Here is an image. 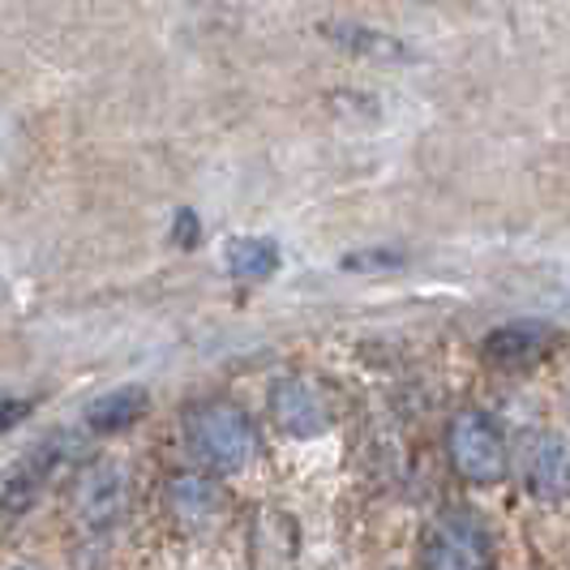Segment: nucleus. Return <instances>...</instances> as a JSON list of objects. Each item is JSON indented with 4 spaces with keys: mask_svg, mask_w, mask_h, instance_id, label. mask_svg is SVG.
Returning <instances> with one entry per match:
<instances>
[{
    "mask_svg": "<svg viewBox=\"0 0 570 570\" xmlns=\"http://www.w3.org/2000/svg\"><path fill=\"white\" fill-rule=\"evenodd\" d=\"M60 463V442H48V446H39V451H30L4 481H0V514H22L43 493L48 485V476L57 472Z\"/></svg>",
    "mask_w": 570,
    "mask_h": 570,
    "instance_id": "nucleus-6",
    "label": "nucleus"
},
{
    "mask_svg": "<svg viewBox=\"0 0 570 570\" xmlns=\"http://www.w3.org/2000/svg\"><path fill=\"white\" fill-rule=\"evenodd\" d=\"M271 412H275L279 429L292 433V438H309V433H322V429L331 425V407H326V400L317 395V386L301 382V377H292V382H279V386H275Z\"/></svg>",
    "mask_w": 570,
    "mask_h": 570,
    "instance_id": "nucleus-5",
    "label": "nucleus"
},
{
    "mask_svg": "<svg viewBox=\"0 0 570 570\" xmlns=\"http://www.w3.org/2000/svg\"><path fill=\"white\" fill-rule=\"evenodd\" d=\"M485 523L472 511H446L429 523L425 549H421V567L425 570H489Z\"/></svg>",
    "mask_w": 570,
    "mask_h": 570,
    "instance_id": "nucleus-3",
    "label": "nucleus"
},
{
    "mask_svg": "<svg viewBox=\"0 0 570 570\" xmlns=\"http://www.w3.org/2000/svg\"><path fill=\"white\" fill-rule=\"evenodd\" d=\"M549 347V331L541 322H507L498 331L485 335V356L502 370H523V365H537L541 352Z\"/></svg>",
    "mask_w": 570,
    "mask_h": 570,
    "instance_id": "nucleus-7",
    "label": "nucleus"
},
{
    "mask_svg": "<svg viewBox=\"0 0 570 570\" xmlns=\"http://www.w3.org/2000/svg\"><path fill=\"white\" fill-rule=\"evenodd\" d=\"M519 476L532 498L541 502H562L570 493L567 442L558 433H532L519 451Z\"/></svg>",
    "mask_w": 570,
    "mask_h": 570,
    "instance_id": "nucleus-4",
    "label": "nucleus"
},
{
    "mask_svg": "<svg viewBox=\"0 0 570 570\" xmlns=\"http://www.w3.org/2000/svg\"><path fill=\"white\" fill-rule=\"evenodd\" d=\"M22 570H30V567H22Z\"/></svg>",
    "mask_w": 570,
    "mask_h": 570,
    "instance_id": "nucleus-16",
    "label": "nucleus"
},
{
    "mask_svg": "<svg viewBox=\"0 0 570 570\" xmlns=\"http://www.w3.org/2000/svg\"><path fill=\"white\" fill-rule=\"evenodd\" d=\"M120 489H125V476H120V468H112V463L90 468L82 481H78V514L86 519L90 532H99V528L112 523V514L120 511Z\"/></svg>",
    "mask_w": 570,
    "mask_h": 570,
    "instance_id": "nucleus-8",
    "label": "nucleus"
},
{
    "mask_svg": "<svg viewBox=\"0 0 570 570\" xmlns=\"http://www.w3.org/2000/svg\"><path fill=\"white\" fill-rule=\"evenodd\" d=\"M228 271L236 279H271L279 271V249L271 240H257V236H240L228 245Z\"/></svg>",
    "mask_w": 570,
    "mask_h": 570,
    "instance_id": "nucleus-12",
    "label": "nucleus"
},
{
    "mask_svg": "<svg viewBox=\"0 0 570 570\" xmlns=\"http://www.w3.org/2000/svg\"><path fill=\"white\" fill-rule=\"evenodd\" d=\"M168 502H171V514H176L185 528H198V523H206L210 511L219 507V489L210 485L202 472H180V476H171Z\"/></svg>",
    "mask_w": 570,
    "mask_h": 570,
    "instance_id": "nucleus-10",
    "label": "nucleus"
},
{
    "mask_svg": "<svg viewBox=\"0 0 570 570\" xmlns=\"http://www.w3.org/2000/svg\"><path fill=\"white\" fill-rule=\"evenodd\" d=\"M185 442L189 455L210 472H240L257 455V429L245 416V407L228 400L194 403L185 412Z\"/></svg>",
    "mask_w": 570,
    "mask_h": 570,
    "instance_id": "nucleus-1",
    "label": "nucleus"
},
{
    "mask_svg": "<svg viewBox=\"0 0 570 570\" xmlns=\"http://www.w3.org/2000/svg\"><path fill=\"white\" fill-rule=\"evenodd\" d=\"M146 407H150V395L142 386H120V391H108V395H99L86 407V425L95 433H120L134 421H142Z\"/></svg>",
    "mask_w": 570,
    "mask_h": 570,
    "instance_id": "nucleus-9",
    "label": "nucleus"
},
{
    "mask_svg": "<svg viewBox=\"0 0 570 570\" xmlns=\"http://www.w3.org/2000/svg\"><path fill=\"white\" fill-rule=\"evenodd\" d=\"M322 35H326V39H335V43L347 48V52H361V57H377V60H407L412 57L400 39L377 35V30H365V27H352V22H326Z\"/></svg>",
    "mask_w": 570,
    "mask_h": 570,
    "instance_id": "nucleus-11",
    "label": "nucleus"
},
{
    "mask_svg": "<svg viewBox=\"0 0 570 570\" xmlns=\"http://www.w3.org/2000/svg\"><path fill=\"white\" fill-rule=\"evenodd\" d=\"M30 416V403L27 400H13V395H0V433L18 429Z\"/></svg>",
    "mask_w": 570,
    "mask_h": 570,
    "instance_id": "nucleus-15",
    "label": "nucleus"
},
{
    "mask_svg": "<svg viewBox=\"0 0 570 570\" xmlns=\"http://www.w3.org/2000/svg\"><path fill=\"white\" fill-rule=\"evenodd\" d=\"M446 451L468 485H498L511 472V446L489 412H459L446 429Z\"/></svg>",
    "mask_w": 570,
    "mask_h": 570,
    "instance_id": "nucleus-2",
    "label": "nucleus"
},
{
    "mask_svg": "<svg viewBox=\"0 0 570 570\" xmlns=\"http://www.w3.org/2000/svg\"><path fill=\"white\" fill-rule=\"evenodd\" d=\"M171 240L180 245V249H194L202 240V224L194 210H176V224H171Z\"/></svg>",
    "mask_w": 570,
    "mask_h": 570,
    "instance_id": "nucleus-14",
    "label": "nucleus"
},
{
    "mask_svg": "<svg viewBox=\"0 0 570 570\" xmlns=\"http://www.w3.org/2000/svg\"><path fill=\"white\" fill-rule=\"evenodd\" d=\"M407 257L400 249H365V254L343 257V271H400Z\"/></svg>",
    "mask_w": 570,
    "mask_h": 570,
    "instance_id": "nucleus-13",
    "label": "nucleus"
}]
</instances>
